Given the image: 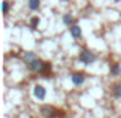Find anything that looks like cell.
Segmentation results:
<instances>
[{
  "instance_id": "cell-3",
  "label": "cell",
  "mask_w": 121,
  "mask_h": 118,
  "mask_svg": "<svg viewBox=\"0 0 121 118\" xmlns=\"http://www.w3.org/2000/svg\"><path fill=\"white\" fill-rule=\"evenodd\" d=\"M78 60H80L83 65L89 66V65H92V63H95V61H97V55H95V54L92 52V51H89L87 48H83V49L80 51Z\"/></svg>"
},
{
  "instance_id": "cell-8",
  "label": "cell",
  "mask_w": 121,
  "mask_h": 118,
  "mask_svg": "<svg viewBox=\"0 0 121 118\" xmlns=\"http://www.w3.org/2000/svg\"><path fill=\"white\" fill-rule=\"evenodd\" d=\"M28 8L31 11H39L40 9V0H28Z\"/></svg>"
},
{
  "instance_id": "cell-5",
  "label": "cell",
  "mask_w": 121,
  "mask_h": 118,
  "mask_svg": "<svg viewBox=\"0 0 121 118\" xmlns=\"http://www.w3.org/2000/svg\"><path fill=\"white\" fill-rule=\"evenodd\" d=\"M34 97L39 98V100H44L46 98V89L41 84H35V87H34Z\"/></svg>"
},
{
  "instance_id": "cell-6",
  "label": "cell",
  "mask_w": 121,
  "mask_h": 118,
  "mask_svg": "<svg viewBox=\"0 0 121 118\" xmlns=\"http://www.w3.org/2000/svg\"><path fill=\"white\" fill-rule=\"evenodd\" d=\"M69 31H71V35L74 37V39H80V37L83 35V32H81V28L78 26V25H72V26L69 28Z\"/></svg>"
},
{
  "instance_id": "cell-11",
  "label": "cell",
  "mask_w": 121,
  "mask_h": 118,
  "mask_svg": "<svg viewBox=\"0 0 121 118\" xmlns=\"http://www.w3.org/2000/svg\"><path fill=\"white\" fill-rule=\"evenodd\" d=\"M63 23H65L66 26H72V25H74V17H72L71 14H65L63 15Z\"/></svg>"
},
{
  "instance_id": "cell-14",
  "label": "cell",
  "mask_w": 121,
  "mask_h": 118,
  "mask_svg": "<svg viewBox=\"0 0 121 118\" xmlns=\"http://www.w3.org/2000/svg\"><path fill=\"white\" fill-rule=\"evenodd\" d=\"M63 2H68V0H63Z\"/></svg>"
},
{
  "instance_id": "cell-4",
  "label": "cell",
  "mask_w": 121,
  "mask_h": 118,
  "mask_svg": "<svg viewBox=\"0 0 121 118\" xmlns=\"http://www.w3.org/2000/svg\"><path fill=\"white\" fill-rule=\"evenodd\" d=\"M71 80L74 83V86H81L86 80V74L84 72H80V71H75L71 74Z\"/></svg>"
},
{
  "instance_id": "cell-12",
  "label": "cell",
  "mask_w": 121,
  "mask_h": 118,
  "mask_svg": "<svg viewBox=\"0 0 121 118\" xmlns=\"http://www.w3.org/2000/svg\"><path fill=\"white\" fill-rule=\"evenodd\" d=\"M39 25H40V17L34 15V17L31 18V25H29V26H31V29H32V31H35L37 28H39Z\"/></svg>"
},
{
  "instance_id": "cell-13",
  "label": "cell",
  "mask_w": 121,
  "mask_h": 118,
  "mask_svg": "<svg viewBox=\"0 0 121 118\" xmlns=\"http://www.w3.org/2000/svg\"><path fill=\"white\" fill-rule=\"evenodd\" d=\"M34 58H37V55L34 52H25V55H23V60H25V63H29V61H32Z\"/></svg>"
},
{
  "instance_id": "cell-10",
  "label": "cell",
  "mask_w": 121,
  "mask_h": 118,
  "mask_svg": "<svg viewBox=\"0 0 121 118\" xmlns=\"http://www.w3.org/2000/svg\"><path fill=\"white\" fill-rule=\"evenodd\" d=\"M9 9H11V2H9V0H3V2H2V11H3V15H8Z\"/></svg>"
},
{
  "instance_id": "cell-1",
  "label": "cell",
  "mask_w": 121,
  "mask_h": 118,
  "mask_svg": "<svg viewBox=\"0 0 121 118\" xmlns=\"http://www.w3.org/2000/svg\"><path fill=\"white\" fill-rule=\"evenodd\" d=\"M26 68L34 74H41L44 75L43 78H49L51 71H52V65L49 61H43L41 58H34L32 61L26 63Z\"/></svg>"
},
{
  "instance_id": "cell-7",
  "label": "cell",
  "mask_w": 121,
  "mask_h": 118,
  "mask_svg": "<svg viewBox=\"0 0 121 118\" xmlns=\"http://www.w3.org/2000/svg\"><path fill=\"white\" fill-rule=\"evenodd\" d=\"M121 74V65L120 63H112L110 65V75H113V77H117V75Z\"/></svg>"
},
{
  "instance_id": "cell-9",
  "label": "cell",
  "mask_w": 121,
  "mask_h": 118,
  "mask_svg": "<svg viewBox=\"0 0 121 118\" xmlns=\"http://www.w3.org/2000/svg\"><path fill=\"white\" fill-rule=\"evenodd\" d=\"M110 89H112V94H113V97H115V98H120V100H121V84H120V83L113 84Z\"/></svg>"
},
{
  "instance_id": "cell-2",
  "label": "cell",
  "mask_w": 121,
  "mask_h": 118,
  "mask_svg": "<svg viewBox=\"0 0 121 118\" xmlns=\"http://www.w3.org/2000/svg\"><path fill=\"white\" fill-rule=\"evenodd\" d=\"M40 114L46 118H65V115H66L65 110L57 109V107H54V106H41Z\"/></svg>"
}]
</instances>
